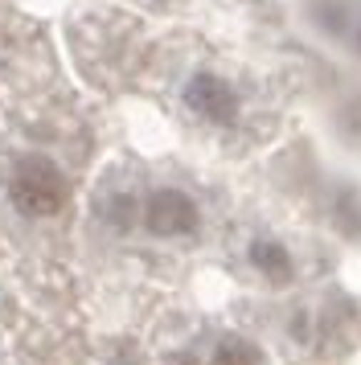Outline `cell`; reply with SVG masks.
<instances>
[{
    "instance_id": "cell-1",
    "label": "cell",
    "mask_w": 361,
    "mask_h": 365,
    "mask_svg": "<svg viewBox=\"0 0 361 365\" xmlns=\"http://www.w3.org/2000/svg\"><path fill=\"white\" fill-rule=\"evenodd\" d=\"M4 193H9L13 214L29 217V222H49V217L62 214L66 201H70V177L62 173L58 160H49L41 152H25L9 168Z\"/></svg>"
},
{
    "instance_id": "cell-2",
    "label": "cell",
    "mask_w": 361,
    "mask_h": 365,
    "mask_svg": "<svg viewBox=\"0 0 361 365\" xmlns=\"http://www.w3.org/2000/svg\"><path fill=\"white\" fill-rule=\"evenodd\" d=\"M140 226H144L148 238L185 242V238H197L201 234V205L180 185H156L140 201Z\"/></svg>"
},
{
    "instance_id": "cell-3",
    "label": "cell",
    "mask_w": 361,
    "mask_h": 365,
    "mask_svg": "<svg viewBox=\"0 0 361 365\" xmlns=\"http://www.w3.org/2000/svg\"><path fill=\"white\" fill-rule=\"evenodd\" d=\"M180 103L189 115L210 128H234L243 119V91L218 70H193L180 83Z\"/></svg>"
},
{
    "instance_id": "cell-4",
    "label": "cell",
    "mask_w": 361,
    "mask_h": 365,
    "mask_svg": "<svg viewBox=\"0 0 361 365\" xmlns=\"http://www.w3.org/2000/svg\"><path fill=\"white\" fill-rule=\"evenodd\" d=\"M246 263H250V271H255L259 279L271 283V287H283V283L295 279V255L288 250L283 238H275V234H255V238L246 242Z\"/></svg>"
},
{
    "instance_id": "cell-5",
    "label": "cell",
    "mask_w": 361,
    "mask_h": 365,
    "mask_svg": "<svg viewBox=\"0 0 361 365\" xmlns=\"http://www.w3.org/2000/svg\"><path fill=\"white\" fill-rule=\"evenodd\" d=\"M98 222L115 234H128L131 226H140V197L128 189H115L98 201Z\"/></svg>"
},
{
    "instance_id": "cell-6",
    "label": "cell",
    "mask_w": 361,
    "mask_h": 365,
    "mask_svg": "<svg viewBox=\"0 0 361 365\" xmlns=\"http://www.w3.org/2000/svg\"><path fill=\"white\" fill-rule=\"evenodd\" d=\"M259 361H263L259 349L250 345L246 336H234V332H226L210 353V365H259Z\"/></svg>"
},
{
    "instance_id": "cell-7",
    "label": "cell",
    "mask_w": 361,
    "mask_h": 365,
    "mask_svg": "<svg viewBox=\"0 0 361 365\" xmlns=\"http://www.w3.org/2000/svg\"><path fill=\"white\" fill-rule=\"evenodd\" d=\"M349 37H353V50H357V53H361V17H357V21H353V29H349Z\"/></svg>"
}]
</instances>
